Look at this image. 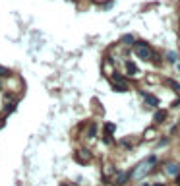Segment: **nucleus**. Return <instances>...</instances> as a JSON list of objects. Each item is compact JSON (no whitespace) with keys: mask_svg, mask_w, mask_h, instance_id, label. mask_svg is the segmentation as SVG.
Instances as JSON below:
<instances>
[{"mask_svg":"<svg viewBox=\"0 0 180 186\" xmlns=\"http://www.w3.org/2000/svg\"><path fill=\"white\" fill-rule=\"evenodd\" d=\"M134 53H136V56H140V58L145 60V62H151V60H153V54H155V51L147 45L145 41H136Z\"/></svg>","mask_w":180,"mask_h":186,"instance_id":"1","label":"nucleus"},{"mask_svg":"<svg viewBox=\"0 0 180 186\" xmlns=\"http://www.w3.org/2000/svg\"><path fill=\"white\" fill-rule=\"evenodd\" d=\"M151 169H153V167H151L147 161H143V163H140L138 167H134V169H132V178H136V180H143V178L149 175V171H151Z\"/></svg>","mask_w":180,"mask_h":186,"instance_id":"2","label":"nucleus"},{"mask_svg":"<svg viewBox=\"0 0 180 186\" xmlns=\"http://www.w3.org/2000/svg\"><path fill=\"white\" fill-rule=\"evenodd\" d=\"M140 97H143V103H145L147 109H157V107H159V97L153 95V93L140 89Z\"/></svg>","mask_w":180,"mask_h":186,"instance_id":"3","label":"nucleus"},{"mask_svg":"<svg viewBox=\"0 0 180 186\" xmlns=\"http://www.w3.org/2000/svg\"><path fill=\"white\" fill-rule=\"evenodd\" d=\"M132 178V171H116V175L112 176V180L116 186H124Z\"/></svg>","mask_w":180,"mask_h":186,"instance_id":"4","label":"nucleus"},{"mask_svg":"<svg viewBox=\"0 0 180 186\" xmlns=\"http://www.w3.org/2000/svg\"><path fill=\"white\" fill-rule=\"evenodd\" d=\"M165 173H167L169 176H172V178H176L180 175V165H178V163H174V161H170V163L165 165Z\"/></svg>","mask_w":180,"mask_h":186,"instance_id":"5","label":"nucleus"},{"mask_svg":"<svg viewBox=\"0 0 180 186\" xmlns=\"http://www.w3.org/2000/svg\"><path fill=\"white\" fill-rule=\"evenodd\" d=\"M124 66H126V72H128V76H130V78H141V72L138 70V66H136L134 62L124 60Z\"/></svg>","mask_w":180,"mask_h":186,"instance_id":"6","label":"nucleus"},{"mask_svg":"<svg viewBox=\"0 0 180 186\" xmlns=\"http://www.w3.org/2000/svg\"><path fill=\"white\" fill-rule=\"evenodd\" d=\"M76 161L80 163H89L91 161V153L87 149H80V151H76Z\"/></svg>","mask_w":180,"mask_h":186,"instance_id":"7","label":"nucleus"},{"mask_svg":"<svg viewBox=\"0 0 180 186\" xmlns=\"http://www.w3.org/2000/svg\"><path fill=\"white\" fill-rule=\"evenodd\" d=\"M165 60H167L169 64H176L180 60V53H176V51H167V53H165Z\"/></svg>","mask_w":180,"mask_h":186,"instance_id":"8","label":"nucleus"},{"mask_svg":"<svg viewBox=\"0 0 180 186\" xmlns=\"http://www.w3.org/2000/svg\"><path fill=\"white\" fill-rule=\"evenodd\" d=\"M103 72H105V76H109V78L116 72V70H114V66H112V60H111V58H107V60L103 62Z\"/></svg>","mask_w":180,"mask_h":186,"instance_id":"9","label":"nucleus"},{"mask_svg":"<svg viewBox=\"0 0 180 186\" xmlns=\"http://www.w3.org/2000/svg\"><path fill=\"white\" fill-rule=\"evenodd\" d=\"M122 45H126V47H134L136 45V37L132 33H126V35H122V39H120Z\"/></svg>","mask_w":180,"mask_h":186,"instance_id":"10","label":"nucleus"},{"mask_svg":"<svg viewBox=\"0 0 180 186\" xmlns=\"http://www.w3.org/2000/svg\"><path fill=\"white\" fill-rule=\"evenodd\" d=\"M153 120H155V124H163L165 120H167V112H165V111H157Z\"/></svg>","mask_w":180,"mask_h":186,"instance_id":"11","label":"nucleus"},{"mask_svg":"<svg viewBox=\"0 0 180 186\" xmlns=\"http://www.w3.org/2000/svg\"><path fill=\"white\" fill-rule=\"evenodd\" d=\"M111 82H112V83H128V80H126L122 74H118V72H114V74L111 76Z\"/></svg>","mask_w":180,"mask_h":186,"instance_id":"12","label":"nucleus"},{"mask_svg":"<svg viewBox=\"0 0 180 186\" xmlns=\"http://www.w3.org/2000/svg\"><path fill=\"white\" fill-rule=\"evenodd\" d=\"M112 89L118 91V93H124V91L130 89V85H128V83H112Z\"/></svg>","mask_w":180,"mask_h":186,"instance_id":"13","label":"nucleus"},{"mask_svg":"<svg viewBox=\"0 0 180 186\" xmlns=\"http://www.w3.org/2000/svg\"><path fill=\"white\" fill-rule=\"evenodd\" d=\"M165 83H167V85H170V87H172V91L180 93V83H178V82H174V80H170V78H169V80H165Z\"/></svg>","mask_w":180,"mask_h":186,"instance_id":"14","label":"nucleus"},{"mask_svg":"<svg viewBox=\"0 0 180 186\" xmlns=\"http://www.w3.org/2000/svg\"><path fill=\"white\" fill-rule=\"evenodd\" d=\"M155 136H157V130H155V128H147L145 134H143V138H145V140H153Z\"/></svg>","mask_w":180,"mask_h":186,"instance_id":"15","label":"nucleus"},{"mask_svg":"<svg viewBox=\"0 0 180 186\" xmlns=\"http://www.w3.org/2000/svg\"><path fill=\"white\" fill-rule=\"evenodd\" d=\"M114 130H116V124H112V122H107V124H105V134L112 136V134H114Z\"/></svg>","mask_w":180,"mask_h":186,"instance_id":"16","label":"nucleus"},{"mask_svg":"<svg viewBox=\"0 0 180 186\" xmlns=\"http://www.w3.org/2000/svg\"><path fill=\"white\" fill-rule=\"evenodd\" d=\"M95 136H97V124H91L87 130V138H95Z\"/></svg>","mask_w":180,"mask_h":186,"instance_id":"17","label":"nucleus"},{"mask_svg":"<svg viewBox=\"0 0 180 186\" xmlns=\"http://www.w3.org/2000/svg\"><path fill=\"white\" fill-rule=\"evenodd\" d=\"M145 161L149 163V165H151V167H155V165H157V163H159V159H157V155H149V157H147V159H145Z\"/></svg>","mask_w":180,"mask_h":186,"instance_id":"18","label":"nucleus"},{"mask_svg":"<svg viewBox=\"0 0 180 186\" xmlns=\"http://www.w3.org/2000/svg\"><path fill=\"white\" fill-rule=\"evenodd\" d=\"M169 142H170V138H161L159 142H157V147H165V146H169Z\"/></svg>","mask_w":180,"mask_h":186,"instance_id":"19","label":"nucleus"},{"mask_svg":"<svg viewBox=\"0 0 180 186\" xmlns=\"http://www.w3.org/2000/svg\"><path fill=\"white\" fill-rule=\"evenodd\" d=\"M0 78H10V70L0 66Z\"/></svg>","mask_w":180,"mask_h":186,"instance_id":"20","label":"nucleus"},{"mask_svg":"<svg viewBox=\"0 0 180 186\" xmlns=\"http://www.w3.org/2000/svg\"><path fill=\"white\" fill-rule=\"evenodd\" d=\"M176 107H180V97H178V99H174V101H172V109H176Z\"/></svg>","mask_w":180,"mask_h":186,"instance_id":"21","label":"nucleus"},{"mask_svg":"<svg viewBox=\"0 0 180 186\" xmlns=\"http://www.w3.org/2000/svg\"><path fill=\"white\" fill-rule=\"evenodd\" d=\"M174 70H176V74H178V76H180V60H178V62H176V64H174Z\"/></svg>","mask_w":180,"mask_h":186,"instance_id":"22","label":"nucleus"},{"mask_svg":"<svg viewBox=\"0 0 180 186\" xmlns=\"http://www.w3.org/2000/svg\"><path fill=\"white\" fill-rule=\"evenodd\" d=\"M153 186H165V184H163V182H155Z\"/></svg>","mask_w":180,"mask_h":186,"instance_id":"23","label":"nucleus"},{"mask_svg":"<svg viewBox=\"0 0 180 186\" xmlns=\"http://www.w3.org/2000/svg\"><path fill=\"white\" fill-rule=\"evenodd\" d=\"M141 186H151V184H145V182H143V184H141Z\"/></svg>","mask_w":180,"mask_h":186,"instance_id":"24","label":"nucleus"},{"mask_svg":"<svg viewBox=\"0 0 180 186\" xmlns=\"http://www.w3.org/2000/svg\"><path fill=\"white\" fill-rule=\"evenodd\" d=\"M0 89H2V83H0Z\"/></svg>","mask_w":180,"mask_h":186,"instance_id":"25","label":"nucleus"},{"mask_svg":"<svg viewBox=\"0 0 180 186\" xmlns=\"http://www.w3.org/2000/svg\"><path fill=\"white\" fill-rule=\"evenodd\" d=\"M97 2H103V0H97Z\"/></svg>","mask_w":180,"mask_h":186,"instance_id":"26","label":"nucleus"}]
</instances>
